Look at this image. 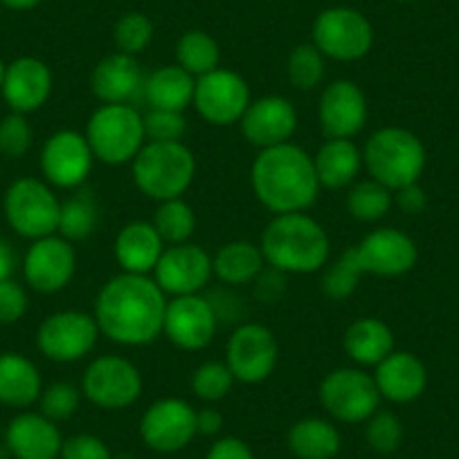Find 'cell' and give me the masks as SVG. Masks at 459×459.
I'll return each instance as SVG.
<instances>
[{
  "mask_svg": "<svg viewBox=\"0 0 459 459\" xmlns=\"http://www.w3.org/2000/svg\"><path fill=\"white\" fill-rule=\"evenodd\" d=\"M82 394L101 410L131 408L143 394V374L122 356H100L86 368Z\"/></svg>",
  "mask_w": 459,
  "mask_h": 459,
  "instance_id": "12",
  "label": "cell"
},
{
  "mask_svg": "<svg viewBox=\"0 0 459 459\" xmlns=\"http://www.w3.org/2000/svg\"><path fill=\"white\" fill-rule=\"evenodd\" d=\"M363 268H360L359 259H356L354 246L344 250L335 262H331L329 266H325L320 277L322 293L326 295L333 302H342V299L351 298L354 290L359 289V281L363 277Z\"/></svg>",
  "mask_w": 459,
  "mask_h": 459,
  "instance_id": "37",
  "label": "cell"
},
{
  "mask_svg": "<svg viewBox=\"0 0 459 459\" xmlns=\"http://www.w3.org/2000/svg\"><path fill=\"white\" fill-rule=\"evenodd\" d=\"M277 360L280 344L275 333L257 322H244L237 326L225 344V365L239 383H264L275 372Z\"/></svg>",
  "mask_w": 459,
  "mask_h": 459,
  "instance_id": "10",
  "label": "cell"
},
{
  "mask_svg": "<svg viewBox=\"0 0 459 459\" xmlns=\"http://www.w3.org/2000/svg\"><path fill=\"white\" fill-rule=\"evenodd\" d=\"M250 185L257 201L273 214L307 212L320 194L313 156L293 143L259 149Z\"/></svg>",
  "mask_w": 459,
  "mask_h": 459,
  "instance_id": "2",
  "label": "cell"
},
{
  "mask_svg": "<svg viewBox=\"0 0 459 459\" xmlns=\"http://www.w3.org/2000/svg\"><path fill=\"white\" fill-rule=\"evenodd\" d=\"M0 95L12 113L28 115L46 106L52 95V70L37 56H19L5 70Z\"/></svg>",
  "mask_w": 459,
  "mask_h": 459,
  "instance_id": "23",
  "label": "cell"
},
{
  "mask_svg": "<svg viewBox=\"0 0 459 459\" xmlns=\"http://www.w3.org/2000/svg\"><path fill=\"white\" fill-rule=\"evenodd\" d=\"M97 225H100V205H97L95 196L91 192L79 189L77 194L61 201L59 230H56V235H61L70 244H74V241H83L88 237H92Z\"/></svg>",
  "mask_w": 459,
  "mask_h": 459,
  "instance_id": "33",
  "label": "cell"
},
{
  "mask_svg": "<svg viewBox=\"0 0 459 459\" xmlns=\"http://www.w3.org/2000/svg\"><path fill=\"white\" fill-rule=\"evenodd\" d=\"M320 187H351L363 169V149L354 140H326L313 156Z\"/></svg>",
  "mask_w": 459,
  "mask_h": 459,
  "instance_id": "29",
  "label": "cell"
},
{
  "mask_svg": "<svg viewBox=\"0 0 459 459\" xmlns=\"http://www.w3.org/2000/svg\"><path fill=\"white\" fill-rule=\"evenodd\" d=\"M264 259L286 275H311L329 262L331 241L326 230L307 212L275 214L259 241Z\"/></svg>",
  "mask_w": 459,
  "mask_h": 459,
  "instance_id": "3",
  "label": "cell"
},
{
  "mask_svg": "<svg viewBox=\"0 0 459 459\" xmlns=\"http://www.w3.org/2000/svg\"><path fill=\"white\" fill-rule=\"evenodd\" d=\"M255 284H257L255 286V293H257V298L262 299V302H277L280 295L286 290V273L268 266V271L264 268V271L259 273Z\"/></svg>",
  "mask_w": 459,
  "mask_h": 459,
  "instance_id": "47",
  "label": "cell"
},
{
  "mask_svg": "<svg viewBox=\"0 0 459 459\" xmlns=\"http://www.w3.org/2000/svg\"><path fill=\"white\" fill-rule=\"evenodd\" d=\"M340 446L342 437L326 419H299L289 430V448L298 459H333L340 453Z\"/></svg>",
  "mask_w": 459,
  "mask_h": 459,
  "instance_id": "32",
  "label": "cell"
},
{
  "mask_svg": "<svg viewBox=\"0 0 459 459\" xmlns=\"http://www.w3.org/2000/svg\"><path fill=\"white\" fill-rule=\"evenodd\" d=\"M16 266H19V257H16L14 246H12L7 239H3V237H0V281L12 280Z\"/></svg>",
  "mask_w": 459,
  "mask_h": 459,
  "instance_id": "51",
  "label": "cell"
},
{
  "mask_svg": "<svg viewBox=\"0 0 459 459\" xmlns=\"http://www.w3.org/2000/svg\"><path fill=\"white\" fill-rule=\"evenodd\" d=\"M344 354L360 368H377L394 351V331L381 317H359L342 335Z\"/></svg>",
  "mask_w": 459,
  "mask_h": 459,
  "instance_id": "27",
  "label": "cell"
},
{
  "mask_svg": "<svg viewBox=\"0 0 459 459\" xmlns=\"http://www.w3.org/2000/svg\"><path fill=\"white\" fill-rule=\"evenodd\" d=\"M5 70H7L5 61L0 59V88H3V82H5Z\"/></svg>",
  "mask_w": 459,
  "mask_h": 459,
  "instance_id": "53",
  "label": "cell"
},
{
  "mask_svg": "<svg viewBox=\"0 0 459 459\" xmlns=\"http://www.w3.org/2000/svg\"><path fill=\"white\" fill-rule=\"evenodd\" d=\"M392 205H394V192L374 178L359 180L347 192V212L363 223L381 221L392 210Z\"/></svg>",
  "mask_w": 459,
  "mask_h": 459,
  "instance_id": "35",
  "label": "cell"
},
{
  "mask_svg": "<svg viewBox=\"0 0 459 459\" xmlns=\"http://www.w3.org/2000/svg\"><path fill=\"white\" fill-rule=\"evenodd\" d=\"M311 43L333 61H359L374 48V28L363 12L354 7H329L316 16Z\"/></svg>",
  "mask_w": 459,
  "mask_h": 459,
  "instance_id": "8",
  "label": "cell"
},
{
  "mask_svg": "<svg viewBox=\"0 0 459 459\" xmlns=\"http://www.w3.org/2000/svg\"><path fill=\"white\" fill-rule=\"evenodd\" d=\"M147 73L138 56L113 52L97 61L91 73L92 95L101 104H135L144 95Z\"/></svg>",
  "mask_w": 459,
  "mask_h": 459,
  "instance_id": "22",
  "label": "cell"
},
{
  "mask_svg": "<svg viewBox=\"0 0 459 459\" xmlns=\"http://www.w3.org/2000/svg\"><path fill=\"white\" fill-rule=\"evenodd\" d=\"M372 377L381 392V399L392 401V403H412L426 392L428 385L426 365L410 351L394 350L377 365V372Z\"/></svg>",
  "mask_w": 459,
  "mask_h": 459,
  "instance_id": "25",
  "label": "cell"
},
{
  "mask_svg": "<svg viewBox=\"0 0 459 459\" xmlns=\"http://www.w3.org/2000/svg\"><path fill=\"white\" fill-rule=\"evenodd\" d=\"M86 140L95 160L104 165H131L147 144L144 120L134 104H101L86 125Z\"/></svg>",
  "mask_w": 459,
  "mask_h": 459,
  "instance_id": "6",
  "label": "cell"
},
{
  "mask_svg": "<svg viewBox=\"0 0 459 459\" xmlns=\"http://www.w3.org/2000/svg\"><path fill=\"white\" fill-rule=\"evenodd\" d=\"M320 403L338 421L363 423L381 405V392L365 369L338 368L322 378Z\"/></svg>",
  "mask_w": 459,
  "mask_h": 459,
  "instance_id": "9",
  "label": "cell"
},
{
  "mask_svg": "<svg viewBox=\"0 0 459 459\" xmlns=\"http://www.w3.org/2000/svg\"><path fill=\"white\" fill-rule=\"evenodd\" d=\"M153 21L143 12H129V14L120 16L113 28V41L117 52L125 55L138 56L152 46L153 41Z\"/></svg>",
  "mask_w": 459,
  "mask_h": 459,
  "instance_id": "39",
  "label": "cell"
},
{
  "mask_svg": "<svg viewBox=\"0 0 459 459\" xmlns=\"http://www.w3.org/2000/svg\"><path fill=\"white\" fill-rule=\"evenodd\" d=\"M0 5H5L7 10L14 12H28L34 10L37 5H41V0H0Z\"/></svg>",
  "mask_w": 459,
  "mask_h": 459,
  "instance_id": "52",
  "label": "cell"
},
{
  "mask_svg": "<svg viewBox=\"0 0 459 459\" xmlns=\"http://www.w3.org/2000/svg\"><path fill=\"white\" fill-rule=\"evenodd\" d=\"M82 390L74 387L73 383H52V385L43 387L41 392V414H46L48 419H52L55 423L68 421L70 417H74V412L82 405Z\"/></svg>",
  "mask_w": 459,
  "mask_h": 459,
  "instance_id": "42",
  "label": "cell"
},
{
  "mask_svg": "<svg viewBox=\"0 0 459 459\" xmlns=\"http://www.w3.org/2000/svg\"><path fill=\"white\" fill-rule=\"evenodd\" d=\"M165 248L167 244L160 239L152 221H131L115 237L113 255L122 273L149 275L158 266Z\"/></svg>",
  "mask_w": 459,
  "mask_h": 459,
  "instance_id": "26",
  "label": "cell"
},
{
  "mask_svg": "<svg viewBox=\"0 0 459 459\" xmlns=\"http://www.w3.org/2000/svg\"><path fill=\"white\" fill-rule=\"evenodd\" d=\"M326 56L313 43H299L290 50L286 74L298 91H313L322 83L326 70Z\"/></svg>",
  "mask_w": 459,
  "mask_h": 459,
  "instance_id": "38",
  "label": "cell"
},
{
  "mask_svg": "<svg viewBox=\"0 0 459 459\" xmlns=\"http://www.w3.org/2000/svg\"><path fill=\"white\" fill-rule=\"evenodd\" d=\"M223 430V414L216 408L196 410V435L216 437Z\"/></svg>",
  "mask_w": 459,
  "mask_h": 459,
  "instance_id": "50",
  "label": "cell"
},
{
  "mask_svg": "<svg viewBox=\"0 0 459 459\" xmlns=\"http://www.w3.org/2000/svg\"><path fill=\"white\" fill-rule=\"evenodd\" d=\"M77 271V255L73 244L61 235L32 241L23 257V277L37 293H59L73 281Z\"/></svg>",
  "mask_w": 459,
  "mask_h": 459,
  "instance_id": "19",
  "label": "cell"
},
{
  "mask_svg": "<svg viewBox=\"0 0 459 459\" xmlns=\"http://www.w3.org/2000/svg\"><path fill=\"white\" fill-rule=\"evenodd\" d=\"M3 210H5L10 228L25 239H43V237L56 235L59 230L61 201L46 180H14L5 192Z\"/></svg>",
  "mask_w": 459,
  "mask_h": 459,
  "instance_id": "7",
  "label": "cell"
},
{
  "mask_svg": "<svg viewBox=\"0 0 459 459\" xmlns=\"http://www.w3.org/2000/svg\"><path fill=\"white\" fill-rule=\"evenodd\" d=\"M32 140L34 131L25 115L10 113L0 120V156L19 160L30 152Z\"/></svg>",
  "mask_w": 459,
  "mask_h": 459,
  "instance_id": "44",
  "label": "cell"
},
{
  "mask_svg": "<svg viewBox=\"0 0 459 459\" xmlns=\"http://www.w3.org/2000/svg\"><path fill=\"white\" fill-rule=\"evenodd\" d=\"M212 275H214L212 255L192 241L167 246L162 257L158 259V266L153 268L156 284L171 298L198 295L210 284Z\"/></svg>",
  "mask_w": 459,
  "mask_h": 459,
  "instance_id": "18",
  "label": "cell"
},
{
  "mask_svg": "<svg viewBox=\"0 0 459 459\" xmlns=\"http://www.w3.org/2000/svg\"><path fill=\"white\" fill-rule=\"evenodd\" d=\"M365 439H368L369 448L377 450V453L392 455L403 441V426L394 412L377 410L365 421Z\"/></svg>",
  "mask_w": 459,
  "mask_h": 459,
  "instance_id": "41",
  "label": "cell"
},
{
  "mask_svg": "<svg viewBox=\"0 0 459 459\" xmlns=\"http://www.w3.org/2000/svg\"><path fill=\"white\" fill-rule=\"evenodd\" d=\"M43 381L37 365L23 354H0V403L7 408H30L41 399Z\"/></svg>",
  "mask_w": 459,
  "mask_h": 459,
  "instance_id": "28",
  "label": "cell"
},
{
  "mask_svg": "<svg viewBox=\"0 0 459 459\" xmlns=\"http://www.w3.org/2000/svg\"><path fill=\"white\" fill-rule=\"evenodd\" d=\"M64 437L41 412H21L5 430V448L16 459H59Z\"/></svg>",
  "mask_w": 459,
  "mask_h": 459,
  "instance_id": "24",
  "label": "cell"
},
{
  "mask_svg": "<svg viewBox=\"0 0 459 459\" xmlns=\"http://www.w3.org/2000/svg\"><path fill=\"white\" fill-rule=\"evenodd\" d=\"M216 329H219V317L214 307L201 293L167 299L162 333L174 347L183 351L205 350L214 340Z\"/></svg>",
  "mask_w": 459,
  "mask_h": 459,
  "instance_id": "16",
  "label": "cell"
},
{
  "mask_svg": "<svg viewBox=\"0 0 459 459\" xmlns=\"http://www.w3.org/2000/svg\"><path fill=\"white\" fill-rule=\"evenodd\" d=\"M250 101V86L239 73L216 68L196 79L192 104L207 125L230 126L239 125Z\"/></svg>",
  "mask_w": 459,
  "mask_h": 459,
  "instance_id": "13",
  "label": "cell"
},
{
  "mask_svg": "<svg viewBox=\"0 0 459 459\" xmlns=\"http://www.w3.org/2000/svg\"><path fill=\"white\" fill-rule=\"evenodd\" d=\"M165 311L167 295L153 277L120 273L101 286L92 316L108 340L143 347L162 333Z\"/></svg>",
  "mask_w": 459,
  "mask_h": 459,
  "instance_id": "1",
  "label": "cell"
},
{
  "mask_svg": "<svg viewBox=\"0 0 459 459\" xmlns=\"http://www.w3.org/2000/svg\"><path fill=\"white\" fill-rule=\"evenodd\" d=\"M241 135L257 149H271L290 143L298 129V110L281 95H266L250 101L239 120Z\"/></svg>",
  "mask_w": 459,
  "mask_h": 459,
  "instance_id": "21",
  "label": "cell"
},
{
  "mask_svg": "<svg viewBox=\"0 0 459 459\" xmlns=\"http://www.w3.org/2000/svg\"><path fill=\"white\" fill-rule=\"evenodd\" d=\"M176 64L187 70L192 77H203V74L221 68L219 43L203 30H189L176 43Z\"/></svg>",
  "mask_w": 459,
  "mask_h": 459,
  "instance_id": "34",
  "label": "cell"
},
{
  "mask_svg": "<svg viewBox=\"0 0 459 459\" xmlns=\"http://www.w3.org/2000/svg\"><path fill=\"white\" fill-rule=\"evenodd\" d=\"M232 385H235V377L225 365V360L223 363L221 360H205L192 374V392L201 401H210V403L225 399Z\"/></svg>",
  "mask_w": 459,
  "mask_h": 459,
  "instance_id": "40",
  "label": "cell"
},
{
  "mask_svg": "<svg viewBox=\"0 0 459 459\" xmlns=\"http://www.w3.org/2000/svg\"><path fill=\"white\" fill-rule=\"evenodd\" d=\"M101 335L95 316L83 311H56L39 325L37 347L52 363H77L95 350Z\"/></svg>",
  "mask_w": 459,
  "mask_h": 459,
  "instance_id": "11",
  "label": "cell"
},
{
  "mask_svg": "<svg viewBox=\"0 0 459 459\" xmlns=\"http://www.w3.org/2000/svg\"><path fill=\"white\" fill-rule=\"evenodd\" d=\"M205 459H255L253 448L239 437H223L212 444Z\"/></svg>",
  "mask_w": 459,
  "mask_h": 459,
  "instance_id": "48",
  "label": "cell"
},
{
  "mask_svg": "<svg viewBox=\"0 0 459 459\" xmlns=\"http://www.w3.org/2000/svg\"><path fill=\"white\" fill-rule=\"evenodd\" d=\"M140 437L156 453H178L196 437V410L176 396L156 401L144 410Z\"/></svg>",
  "mask_w": 459,
  "mask_h": 459,
  "instance_id": "15",
  "label": "cell"
},
{
  "mask_svg": "<svg viewBox=\"0 0 459 459\" xmlns=\"http://www.w3.org/2000/svg\"><path fill=\"white\" fill-rule=\"evenodd\" d=\"M152 223L167 246L187 244L192 239L194 230H196V214L187 201L169 198L156 207Z\"/></svg>",
  "mask_w": 459,
  "mask_h": 459,
  "instance_id": "36",
  "label": "cell"
},
{
  "mask_svg": "<svg viewBox=\"0 0 459 459\" xmlns=\"http://www.w3.org/2000/svg\"><path fill=\"white\" fill-rule=\"evenodd\" d=\"M39 162L48 185L59 189H79L91 176L95 153L86 135L73 129H61L43 143Z\"/></svg>",
  "mask_w": 459,
  "mask_h": 459,
  "instance_id": "14",
  "label": "cell"
},
{
  "mask_svg": "<svg viewBox=\"0 0 459 459\" xmlns=\"http://www.w3.org/2000/svg\"><path fill=\"white\" fill-rule=\"evenodd\" d=\"M394 205L399 207L403 214L408 216H417L426 210L428 205V196L423 192V187L419 183L405 185V187L396 189L394 192Z\"/></svg>",
  "mask_w": 459,
  "mask_h": 459,
  "instance_id": "49",
  "label": "cell"
},
{
  "mask_svg": "<svg viewBox=\"0 0 459 459\" xmlns=\"http://www.w3.org/2000/svg\"><path fill=\"white\" fill-rule=\"evenodd\" d=\"M143 120L147 143H183L187 134V120L180 110L149 108Z\"/></svg>",
  "mask_w": 459,
  "mask_h": 459,
  "instance_id": "43",
  "label": "cell"
},
{
  "mask_svg": "<svg viewBox=\"0 0 459 459\" xmlns=\"http://www.w3.org/2000/svg\"><path fill=\"white\" fill-rule=\"evenodd\" d=\"M356 259L365 275L401 277L414 268L419 259L417 244L403 230L377 228L354 246Z\"/></svg>",
  "mask_w": 459,
  "mask_h": 459,
  "instance_id": "20",
  "label": "cell"
},
{
  "mask_svg": "<svg viewBox=\"0 0 459 459\" xmlns=\"http://www.w3.org/2000/svg\"><path fill=\"white\" fill-rule=\"evenodd\" d=\"M266 266L262 248L253 241H228L212 257L214 275L228 286L250 284Z\"/></svg>",
  "mask_w": 459,
  "mask_h": 459,
  "instance_id": "31",
  "label": "cell"
},
{
  "mask_svg": "<svg viewBox=\"0 0 459 459\" xmlns=\"http://www.w3.org/2000/svg\"><path fill=\"white\" fill-rule=\"evenodd\" d=\"M59 459H110V448L95 435H73L64 439Z\"/></svg>",
  "mask_w": 459,
  "mask_h": 459,
  "instance_id": "46",
  "label": "cell"
},
{
  "mask_svg": "<svg viewBox=\"0 0 459 459\" xmlns=\"http://www.w3.org/2000/svg\"><path fill=\"white\" fill-rule=\"evenodd\" d=\"M396 3H408V0H396Z\"/></svg>",
  "mask_w": 459,
  "mask_h": 459,
  "instance_id": "54",
  "label": "cell"
},
{
  "mask_svg": "<svg viewBox=\"0 0 459 459\" xmlns=\"http://www.w3.org/2000/svg\"><path fill=\"white\" fill-rule=\"evenodd\" d=\"M368 97L356 82L338 79L322 91L317 120L326 140L356 138L368 125Z\"/></svg>",
  "mask_w": 459,
  "mask_h": 459,
  "instance_id": "17",
  "label": "cell"
},
{
  "mask_svg": "<svg viewBox=\"0 0 459 459\" xmlns=\"http://www.w3.org/2000/svg\"><path fill=\"white\" fill-rule=\"evenodd\" d=\"M426 160V147L421 140L401 126H383L374 131L363 147V167L369 178L378 180L392 192L419 183Z\"/></svg>",
  "mask_w": 459,
  "mask_h": 459,
  "instance_id": "4",
  "label": "cell"
},
{
  "mask_svg": "<svg viewBox=\"0 0 459 459\" xmlns=\"http://www.w3.org/2000/svg\"><path fill=\"white\" fill-rule=\"evenodd\" d=\"M28 313V293L14 280L0 281V325H16Z\"/></svg>",
  "mask_w": 459,
  "mask_h": 459,
  "instance_id": "45",
  "label": "cell"
},
{
  "mask_svg": "<svg viewBox=\"0 0 459 459\" xmlns=\"http://www.w3.org/2000/svg\"><path fill=\"white\" fill-rule=\"evenodd\" d=\"M131 174L135 187L153 201L183 198L196 176V156L185 143H147L131 162Z\"/></svg>",
  "mask_w": 459,
  "mask_h": 459,
  "instance_id": "5",
  "label": "cell"
},
{
  "mask_svg": "<svg viewBox=\"0 0 459 459\" xmlns=\"http://www.w3.org/2000/svg\"><path fill=\"white\" fill-rule=\"evenodd\" d=\"M194 88H196V77H192L187 70L180 68L178 64L162 65L147 74L143 100L147 101L149 108L185 113V108L194 101Z\"/></svg>",
  "mask_w": 459,
  "mask_h": 459,
  "instance_id": "30",
  "label": "cell"
}]
</instances>
